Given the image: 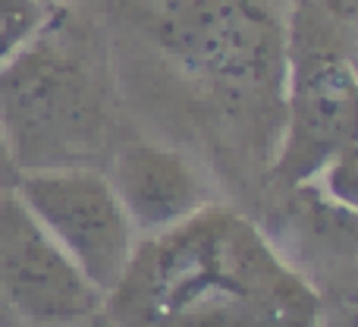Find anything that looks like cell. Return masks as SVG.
<instances>
[{"label":"cell","instance_id":"obj_7","mask_svg":"<svg viewBox=\"0 0 358 327\" xmlns=\"http://www.w3.org/2000/svg\"><path fill=\"white\" fill-rule=\"evenodd\" d=\"M107 176L138 239L161 233L210 204L201 173L167 145H123L113 155Z\"/></svg>","mask_w":358,"mask_h":327},{"label":"cell","instance_id":"obj_2","mask_svg":"<svg viewBox=\"0 0 358 327\" xmlns=\"http://www.w3.org/2000/svg\"><path fill=\"white\" fill-rule=\"evenodd\" d=\"M0 132L19 173L104 161L110 142L104 82L85 41L57 10L0 67Z\"/></svg>","mask_w":358,"mask_h":327},{"label":"cell","instance_id":"obj_5","mask_svg":"<svg viewBox=\"0 0 358 327\" xmlns=\"http://www.w3.org/2000/svg\"><path fill=\"white\" fill-rule=\"evenodd\" d=\"M13 192L88 284L107 296L138 242L110 176L101 167L29 170L16 176Z\"/></svg>","mask_w":358,"mask_h":327},{"label":"cell","instance_id":"obj_6","mask_svg":"<svg viewBox=\"0 0 358 327\" xmlns=\"http://www.w3.org/2000/svg\"><path fill=\"white\" fill-rule=\"evenodd\" d=\"M101 309L104 296L22 198L0 189V327H85Z\"/></svg>","mask_w":358,"mask_h":327},{"label":"cell","instance_id":"obj_11","mask_svg":"<svg viewBox=\"0 0 358 327\" xmlns=\"http://www.w3.org/2000/svg\"><path fill=\"white\" fill-rule=\"evenodd\" d=\"M19 170L16 164H13L10 151H6V142H3V132H0V189H13V183H16Z\"/></svg>","mask_w":358,"mask_h":327},{"label":"cell","instance_id":"obj_12","mask_svg":"<svg viewBox=\"0 0 358 327\" xmlns=\"http://www.w3.org/2000/svg\"><path fill=\"white\" fill-rule=\"evenodd\" d=\"M327 327H358V309H349V312H343L336 321H330Z\"/></svg>","mask_w":358,"mask_h":327},{"label":"cell","instance_id":"obj_1","mask_svg":"<svg viewBox=\"0 0 358 327\" xmlns=\"http://www.w3.org/2000/svg\"><path fill=\"white\" fill-rule=\"evenodd\" d=\"M110 327H324V299L227 204L142 236L104 296Z\"/></svg>","mask_w":358,"mask_h":327},{"label":"cell","instance_id":"obj_9","mask_svg":"<svg viewBox=\"0 0 358 327\" xmlns=\"http://www.w3.org/2000/svg\"><path fill=\"white\" fill-rule=\"evenodd\" d=\"M54 6L38 0H0V67L38 35Z\"/></svg>","mask_w":358,"mask_h":327},{"label":"cell","instance_id":"obj_3","mask_svg":"<svg viewBox=\"0 0 358 327\" xmlns=\"http://www.w3.org/2000/svg\"><path fill=\"white\" fill-rule=\"evenodd\" d=\"M161 41L185 73L229 98L283 95L289 25L271 0H176Z\"/></svg>","mask_w":358,"mask_h":327},{"label":"cell","instance_id":"obj_13","mask_svg":"<svg viewBox=\"0 0 358 327\" xmlns=\"http://www.w3.org/2000/svg\"><path fill=\"white\" fill-rule=\"evenodd\" d=\"M38 4H50V6H54V4H57V0H38Z\"/></svg>","mask_w":358,"mask_h":327},{"label":"cell","instance_id":"obj_8","mask_svg":"<svg viewBox=\"0 0 358 327\" xmlns=\"http://www.w3.org/2000/svg\"><path fill=\"white\" fill-rule=\"evenodd\" d=\"M286 202L271 223H264L267 239L277 252L305 277L308 267L321 274L355 271L358 267V214L343 208L317 183L286 189Z\"/></svg>","mask_w":358,"mask_h":327},{"label":"cell","instance_id":"obj_10","mask_svg":"<svg viewBox=\"0 0 358 327\" xmlns=\"http://www.w3.org/2000/svg\"><path fill=\"white\" fill-rule=\"evenodd\" d=\"M334 202L358 214V145L346 148L340 158H334L315 179Z\"/></svg>","mask_w":358,"mask_h":327},{"label":"cell","instance_id":"obj_4","mask_svg":"<svg viewBox=\"0 0 358 327\" xmlns=\"http://www.w3.org/2000/svg\"><path fill=\"white\" fill-rule=\"evenodd\" d=\"M283 104V136L271 167L283 189L315 183L334 158L358 145V73L302 19L289 32Z\"/></svg>","mask_w":358,"mask_h":327}]
</instances>
